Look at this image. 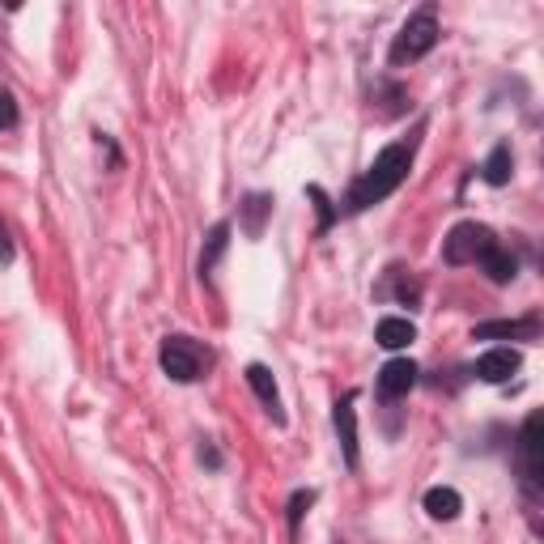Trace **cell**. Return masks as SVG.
Here are the masks:
<instances>
[{
    "instance_id": "4",
    "label": "cell",
    "mask_w": 544,
    "mask_h": 544,
    "mask_svg": "<svg viewBox=\"0 0 544 544\" xmlns=\"http://www.w3.org/2000/svg\"><path fill=\"white\" fill-rule=\"evenodd\" d=\"M158 362H162V374H166V379H175V383H196V379H204V370L213 366V353L204 349L200 340L175 332V336L162 340Z\"/></svg>"
},
{
    "instance_id": "3",
    "label": "cell",
    "mask_w": 544,
    "mask_h": 544,
    "mask_svg": "<svg viewBox=\"0 0 544 544\" xmlns=\"http://www.w3.org/2000/svg\"><path fill=\"white\" fill-rule=\"evenodd\" d=\"M438 34H442V26H438V13H434V5H421L408 22L400 26V34L391 39V51H387V64L391 68H404V64H417L421 56H430V51L438 47Z\"/></svg>"
},
{
    "instance_id": "20",
    "label": "cell",
    "mask_w": 544,
    "mask_h": 544,
    "mask_svg": "<svg viewBox=\"0 0 544 544\" xmlns=\"http://www.w3.org/2000/svg\"><path fill=\"white\" fill-rule=\"evenodd\" d=\"M200 464H209V468H221V451L213 447V442H204V447H200Z\"/></svg>"
},
{
    "instance_id": "12",
    "label": "cell",
    "mask_w": 544,
    "mask_h": 544,
    "mask_svg": "<svg viewBox=\"0 0 544 544\" xmlns=\"http://www.w3.org/2000/svg\"><path fill=\"white\" fill-rule=\"evenodd\" d=\"M459 510H464V498H459L451 485H434L430 493H425V515L430 519L451 523V519H459Z\"/></svg>"
},
{
    "instance_id": "5",
    "label": "cell",
    "mask_w": 544,
    "mask_h": 544,
    "mask_svg": "<svg viewBox=\"0 0 544 544\" xmlns=\"http://www.w3.org/2000/svg\"><path fill=\"white\" fill-rule=\"evenodd\" d=\"M540 425H544V413H527L523 430H519V468H523L527 502L540 498V481H544V468H540Z\"/></svg>"
},
{
    "instance_id": "15",
    "label": "cell",
    "mask_w": 544,
    "mask_h": 544,
    "mask_svg": "<svg viewBox=\"0 0 544 544\" xmlns=\"http://www.w3.org/2000/svg\"><path fill=\"white\" fill-rule=\"evenodd\" d=\"M268 213H272V196L268 192H251L243 200V230H247V238H260L264 234V217Z\"/></svg>"
},
{
    "instance_id": "11",
    "label": "cell",
    "mask_w": 544,
    "mask_h": 544,
    "mask_svg": "<svg viewBox=\"0 0 544 544\" xmlns=\"http://www.w3.org/2000/svg\"><path fill=\"white\" fill-rule=\"evenodd\" d=\"M374 340H379L383 349H408L417 340V328H413V319H400V315H387L374 323Z\"/></svg>"
},
{
    "instance_id": "7",
    "label": "cell",
    "mask_w": 544,
    "mask_h": 544,
    "mask_svg": "<svg viewBox=\"0 0 544 544\" xmlns=\"http://www.w3.org/2000/svg\"><path fill=\"white\" fill-rule=\"evenodd\" d=\"M519 366H523V357H519V349H489V353H481L472 362V374L481 383H510V374H519Z\"/></svg>"
},
{
    "instance_id": "6",
    "label": "cell",
    "mask_w": 544,
    "mask_h": 544,
    "mask_svg": "<svg viewBox=\"0 0 544 544\" xmlns=\"http://www.w3.org/2000/svg\"><path fill=\"white\" fill-rule=\"evenodd\" d=\"M417 362L413 357H391V362L379 370V379H374V391H379V400H400V396H408V391L417 387Z\"/></svg>"
},
{
    "instance_id": "2",
    "label": "cell",
    "mask_w": 544,
    "mask_h": 544,
    "mask_svg": "<svg viewBox=\"0 0 544 544\" xmlns=\"http://www.w3.org/2000/svg\"><path fill=\"white\" fill-rule=\"evenodd\" d=\"M442 260L447 264H481L493 285H510L519 272V260L502 247V238L481 221H459L442 238Z\"/></svg>"
},
{
    "instance_id": "17",
    "label": "cell",
    "mask_w": 544,
    "mask_h": 544,
    "mask_svg": "<svg viewBox=\"0 0 544 544\" xmlns=\"http://www.w3.org/2000/svg\"><path fill=\"white\" fill-rule=\"evenodd\" d=\"M306 196H311V200L319 204V230H328V226H332V217H336V209H332V200H328V196H323V187H315V183H311V187H306Z\"/></svg>"
},
{
    "instance_id": "9",
    "label": "cell",
    "mask_w": 544,
    "mask_h": 544,
    "mask_svg": "<svg viewBox=\"0 0 544 544\" xmlns=\"http://www.w3.org/2000/svg\"><path fill=\"white\" fill-rule=\"evenodd\" d=\"M336 434H340V451H345V464L357 468V408H353V391L345 400H336Z\"/></svg>"
},
{
    "instance_id": "14",
    "label": "cell",
    "mask_w": 544,
    "mask_h": 544,
    "mask_svg": "<svg viewBox=\"0 0 544 544\" xmlns=\"http://www.w3.org/2000/svg\"><path fill=\"white\" fill-rule=\"evenodd\" d=\"M226 247H230V221H217V226L209 230V243H204V251H200V281H209V272L217 268V260L226 255Z\"/></svg>"
},
{
    "instance_id": "10",
    "label": "cell",
    "mask_w": 544,
    "mask_h": 544,
    "mask_svg": "<svg viewBox=\"0 0 544 544\" xmlns=\"http://www.w3.org/2000/svg\"><path fill=\"white\" fill-rule=\"evenodd\" d=\"M247 383H251L255 396H260V404L272 413V421L285 425V413H281V391H277V379H272V370H268V366H260V362H251V366H247Z\"/></svg>"
},
{
    "instance_id": "19",
    "label": "cell",
    "mask_w": 544,
    "mask_h": 544,
    "mask_svg": "<svg viewBox=\"0 0 544 544\" xmlns=\"http://www.w3.org/2000/svg\"><path fill=\"white\" fill-rule=\"evenodd\" d=\"M0 264H13V238L5 221H0Z\"/></svg>"
},
{
    "instance_id": "1",
    "label": "cell",
    "mask_w": 544,
    "mask_h": 544,
    "mask_svg": "<svg viewBox=\"0 0 544 544\" xmlns=\"http://www.w3.org/2000/svg\"><path fill=\"white\" fill-rule=\"evenodd\" d=\"M421 132H425V124H417L408 136H400V141H391L387 149L374 153V162L353 179L340 213L353 217V213H366V209H374V204H383L387 196H396L408 179V170H413V158L421 149Z\"/></svg>"
},
{
    "instance_id": "13",
    "label": "cell",
    "mask_w": 544,
    "mask_h": 544,
    "mask_svg": "<svg viewBox=\"0 0 544 544\" xmlns=\"http://www.w3.org/2000/svg\"><path fill=\"white\" fill-rule=\"evenodd\" d=\"M510 175H515V153H510L506 141H498V145H493V153L485 158V166H481V179H485L489 187H506Z\"/></svg>"
},
{
    "instance_id": "16",
    "label": "cell",
    "mask_w": 544,
    "mask_h": 544,
    "mask_svg": "<svg viewBox=\"0 0 544 544\" xmlns=\"http://www.w3.org/2000/svg\"><path fill=\"white\" fill-rule=\"evenodd\" d=\"M315 498H319L315 489H298L294 498H289V532H298V523H302V515H306V506H315Z\"/></svg>"
},
{
    "instance_id": "18",
    "label": "cell",
    "mask_w": 544,
    "mask_h": 544,
    "mask_svg": "<svg viewBox=\"0 0 544 544\" xmlns=\"http://www.w3.org/2000/svg\"><path fill=\"white\" fill-rule=\"evenodd\" d=\"M9 128H17V102L9 90H0V132H9Z\"/></svg>"
},
{
    "instance_id": "8",
    "label": "cell",
    "mask_w": 544,
    "mask_h": 544,
    "mask_svg": "<svg viewBox=\"0 0 544 544\" xmlns=\"http://www.w3.org/2000/svg\"><path fill=\"white\" fill-rule=\"evenodd\" d=\"M472 340H540V315H527V319H489V323H476Z\"/></svg>"
}]
</instances>
